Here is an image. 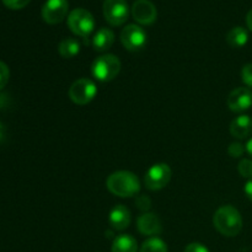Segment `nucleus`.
<instances>
[{
    "mask_svg": "<svg viewBox=\"0 0 252 252\" xmlns=\"http://www.w3.org/2000/svg\"><path fill=\"white\" fill-rule=\"evenodd\" d=\"M106 186L111 193L121 198H129L140 191V181L137 175L126 170L111 174L106 181Z\"/></svg>",
    "mask_w": 252,
    "mask_h": 252,
    "instance_id": "f257e3e1",
    "label": "nucleus"
},
{
    "mask_svg": "<svg viewBox=\"0 0 252 252\" xmlns=\"http://www.w3.org/2000/svg\"><path fill=\"white\" fill-rule=\"evenodd\" d=\"M213 225L221 235L233 238L243 229V217L235 207L223 206L214 213Z\"/></svg>",
    "mask_w": 252,
    "mask_h": 252,
    "instance_id": "f03ea898",
    "label": "nucleus"
},
{
    "mask_svg": "<svg viewBox=\"0 0 252 252\" xmlns=\"http://www.w3.org/2000/svg\"><path fill=\"white\" fill-rule=\"evenodd\" d=\"M120 58L115 54H103L94 61L91 65V73L94 78L97 79L101 83H108L113 80L121 71Z\"/></svg>",
    "mask_w": 252,
    "mask_h": 252,
    "instance_id": "7ed1b4c3",
    "label": "nucleus"
},
{
    "mask_svg": "<svg viewBox=\"0 0 252 252\" xmlns=\"http://www.w3.org/2000/svg\"><path fill=\"white\" fill-rule=\"evenodd\" d=\"M68 27L76 36L88 38L95 29V19L90 11L79 7L68 15Z\"/></svg>",
    "mask_w": 252,
    "mask_h": 252,
    "instance_id": "20e7f679",
    "label": "nucleus"
},
{
    "mask_svg": "<svg viewBox=\"0 0 252 252\" xmlns=\"http://www.w3.org/2000/svg\"><path fill=\"white\" fill-rule=\"evenodd\" d=\"M96 94H97V86H96V84L93 80L86 78L78 79L76 81H74L68 91L69 98L75 105L79 106L90 103L95 98Z\"/></svg>",
    "mask_w": 252,
    "mask_h": 252,
    "instance_id": "39448f33",
    "label": "nucleus"
},
{
    "mask_svg": "<svg viewBox=\"0 0 252 252\" xmlns=\"http://www.w3.org/2000/svg\"><path fill=\"white\" fill-rule=\"evenodd\" d=\"M171 176L172 171L169 165L164 164V162L155 164L145 174V186L150 191H159L169 185Z\"/></svg>",
    "mask_w": 252,
    "mask_h": 252,
    "instance_id": "423d86ee",
    "label": "nucleus"
},
{
    "mask_svg": "<svg viewBox=\"0 0 252 252\" xmlns=\"http://www.w3.org/2000/svg\"><path fill=\"white\" fill-rule=\"evenodd\" d=\"M103 16L111 26H122L129 16V7L126 0H105Z\"/></svg>",
    "mask_w": 252,
    "mask_h": 252,
    "instance_id": "0eeeda50",
    "label": "nucleus"
},
{
    "mask_svg": "<svg viewBox=\"0 0 252 252\" xmlns=\"http://www.w3.org/2000/svg\"><path fill=\"white\" fill-rule=\"evenodd\" d=\"M148 37L144 30L139 25H127L121 32V42L123 47L129 52H138L147 44Z\"/></svg>",
    "mask_w": 252,
    "mask_h": 252,
    "instance_id": "6e6552de",
    "label": "nucleus"
},
{
    "mask_svg": "<svg viewBox=\"0 0 252 252\" xmlns=\"http://www.w3.org/2000/svg\"><path fill=\"white\" fill-rule=\"evenodd\" d=\"M68 0H47L42 7V19L48 25L61 24L68 15Z\"/></svg>",
    "mask_w": 252,
    "mask_h": 252,
    "instance_id": "1a4fd4ad",
    "label": "nucleus"
},
{
    "mask_svg": "<svg viewBox=\"0 0 252 252\" xmlns=\"http://www.w3.org/2000/svg\"><path fill=\"white\" fill-rule=\"evenodd\" d=\"M132 16L139 25L149 26L157 20L158 10L150 0H137L132 6Z\"/></svg>",
    "mask_w": 252,
    "mask_h": 252,
    "instance_id": "9d476101",
    "label": "nucleus"
},
{
    "mask_svg": "<svg viewBox=\"0 0 252 252\" xmlns=\"http://www.w3.org/2000/svg\"><path fill=\"white\" fill-rule=\"evenodd\" d=\"M229 110L240 113L252 106V91L249 88H238L231 91L226 100Z\"/></svg>",
    "mask_w": 252,
    "mask_h": 252,
    "instance_id": "9b49d317",
    "label": "nucleus"
},
{
    "mask_svg": "<svg viewBox=\"0 0 252 252\" xmlns=\"http://www.w3.org/2000/svg\"><path fill=\"white\" fill-rule=\"evenodd\" d=\"M137 228L142 235L145 236H157L161 234L162 224L159 217L155 213L145 212L140 214L137 219Z\"/></svg>",
    "mask_w": 252,
    "mask_h": 252,
    "instance_id": "f8f14e48",
    "label": "nucleus"
},
{
    "mask_svg": "<svg viewBox=\"0 0 252 252\" xmlns=\"http://www.w3.org/2000/svg\"><path fill=\"white\" fill-rule=\"evenodd\" d=\"M130 219H132V217H130L129 209L123 206V204H117L110 212L108 223L115 230L122 231L129 226Z\"/></svg>",
    "mask_w": 252,
    "mask_h": 252,
    "instance_id": "ddd939ff",
    "label": "nucleus"
},
{
    "mask_svg": "<svg viewBox=\"0 0 252 252\" xmlns=\"http://www.w3.org/2000/svg\"><path fill=\"white\" fill-rule=\"evenodd\" d=\"M230 134L236 139H245L252 134V118L248 115H240L230 123Z\"/></svg>",
    "mask_w": 252,
    "mask_h": 252,
    "instance_id": "4468645a",
    "label": "nucleus"
},
{
    "mask_svg": "<svg viewBox=\"0 0 252 252\" xmlns=\"http://www.w3.org/2000/svg\"><path fill=\"white\" fill-rule=\"evenodd\" d=\"M113 42H115V33L112 30L102 27L94 36L93 47L96 52H106L112 47Z\"/></svg>",
    "mask_w": 252,
    "mask_h": 252,
    "instance_id": "2eb2a0df",
    "label": "nucleus"
},
{
    "mask_svg": "<svg viewBox=\"0 0 252 252\" xmlns=\"http://www.w3.org/2000/svg\"><path fill=\"white\" fill-rule=\"evenodd\" d=\"M112 252H138V243L132 235L122 234L113 239Z\"/></svg>",
    "mask_w": 252,
    "mask_h": 252,
    "instance_id": "dca6fc26",
    "label": "nucleus"
},
{
    "mask_svg": "<svg viewBox=\"0 0 252 252\" xmlns=\"http://www.w3.org/2000/svg\"><path fill=\"white\" fill-rule=\"evenodd\" d=\"M249 41V32L244 27L236 26L233 27L230 31L226 33V43L231 48H241L245 46Z\"/></svg>",
    "mask_w": 252,
    "mask_h": 252,
    "instance_id": "f3484780",
    "label": "nucleus"
},
{
    "mask_svg": "<svg viewBox=\"0 0 252 252\" xmlns=\"http://www.w3.org/2000/svg\"><path fill=\"white\" fill-rule=\"evenodd\" d=\"M58 52L59 54H61L62 58L71 59L80 53V43H79L78 39L71 38V37L64 38L63 41H61V43H59Z\"/></svg>",
    "mask_w": 252,
    "mask_h": 252,
    "instance_id": "a211bd4d",
    "label": "nucleus"
},
{
    "mask_svg": "<svg viewBox=\"0 0 252 252\" xmlns=\"http://www.w3.org/2000/svg\"><path fill=\"white\" fill-rule=\"evenodd\" d=\"M139 252H167V245L158 236H153L142 244Z\"/></svg>",
    "mask_w": 252,
    "mask_h": 252,
    "instance_id": "6ab92c4d",
    "label": "nucleus"
},
{
    "mask_svg": "<svg viewBox=\"0 0 252 252\" xmlns=\"http://www.w3.org/2000/svg\"><path fill=\"white\" fill-rule=\"evenodd\" d=\"M238 171L244 179H252V160L241 159L238 165Z\"/></svg>",
    "mask_w": 252,
    "mask_h": 252,
    "instance_id": "aec40b11",
    "label": "nucleus"
},
{
    "mask_svg": "<svg viewBox=\"0 0 252 252\" xmlns=\"http://www.w3.org/2000/svg\"><path fill=\"white\" fill-rule=\"evenodd\" d=\"M245 150H246V147H244L241 143L234 142L228 147V154L230 155L231 158H240L243 157Z\"/></svg>",
    "mask_w": 252,
    "mask_h": 252,
    "instance_id": "412c9836",
    "label": "nucleus"
},
{
    "mask_svg": "<svg viewBox=\"0 0 252 252\" xmlns=\"http://www.w3.org/2000/svg\"><path fill=\"white\" fill-rule=\"evenodd\" d=\"M241 79L249 89L252 88V63L246 64L241 69Z\"/></svg>",
    "mask_w": 252,
    "mask_h": 252,
    "instance_id": "4be33fe9",
    "label": "nucleus"
},
{
    "mask_svg": "<svg viewBox=\"0 0 252 252\" xmlns=\"http://www.w3.org/2000/svg\"><path fill=\"white\" fill-rule=\"evenodd\" d=\"M10 78V70L9 66L4 63V62L0 61V91L6 86L7 81Z\"/></svg>",
    "mask_w": 252,
    "mask_h": 252,
    "instance_id": "5701e85b",
    "label": "nucleus"
},
{
    "mask_svg": "<svg viewBox=\"0 0 252 252\" xmlns=\"http://www.w3.org/2000/svg\"><path fill=\"white\" fill-rule=\"evenodd\" d=\"M2 4L5 5L6 7L11 10H20L24 9L25 6L30 4L31 0H1Z\"/></svg>",
    "mask_w": 252,
    "mask_h": 252,
    "instance_id": "b1692460",
    "label": "nucleus"
},
{
    "mask_svg": "<svg viewBox=\"0 0 252 252\" xmlns=\"http://www.w3.org/2000/svg\"><path fill=\"white\" fill-rule=\"evenodd\" d=\"M135 206L138 207V209L143 212H148L152 208V199L147 196H139L135 199Z\"/></svg>",
    "mask_w": 252,
    "mask_h": 252,
    "instance_id": "393cba45",
    "label": "nucleus"
},
{
    "mask_svg": "<svg viewBox=\"0 0 252 252\" xmlns=\"http://www.w3.org/2000/svg\"><path fill=\"white\" fill-rule=\"evenodd\" d=\"M185 252H209L208 248L201 243H191L186 246Z\"/></svg>",
    "mask_w": 252,
    "mask_h": 252,
    "instance_id": "a878e982",
    "label": "nucleus"
},
{
    "mask_svg": "<svg viewBox=\"0 0 252 252\" xmlns=\"http://www.w3.org/2000/svg\"><path fill=\"white\" fill-rule=\"evenodd\" d=\"M244 191H245V194L248 196V198L252 202V179L246 182L245 187H244Z\"/></svg>",
    "mask_w": 252,
    "mask_h": 252,
    "instance_id": "bb28decb",
    "label": "nucleus"
},
{
    "mask_svg": "<svg viewBox=\"0 0 252 252\" xmlns=\"http://www.w3.org/2000/svg\"><path fill=\"white\" fill-rule=\"evenodd\" d=\"M246 25H248L249 30L252 31V9L248 12V15H246Z\"/></svg>",
    "mask_w": 252,
    "mask_h": 252,
    "instance_id": "cd10ccee",
    "label": "nucleus"
},
{
    "mask_svg": "<svg viewBox=\"0 0 252 252\" xmlns=\"http://www.w3.org/2000/svg\"><path fill=\"white\" fill-rule=\"evenodd\" d=\"M5 134H6V129H5V126L0 122V142H2L5 138Z\"/></svg>",
    "mask_w": 252,
    "mask_h": 252,
    "instance_id": "c85d7f7f",
    "label": "nucleus"
},
{
    "mask_svg": "<svg viewBox=\"0 0 252 252\" xmlns=\"http://www.w3.org/2000/svg\"><path fill=\"white\" fill-rule=\"evenodd\" d=\"M246 152H248L249 155L252 158V138L249 140L248 144H246Z\"/></svg>",
    "mask_w": 252,
    "mask_h": 252,
    "instance_id": "c756f323",
    "label": "nucleus"
}]
</instances>
